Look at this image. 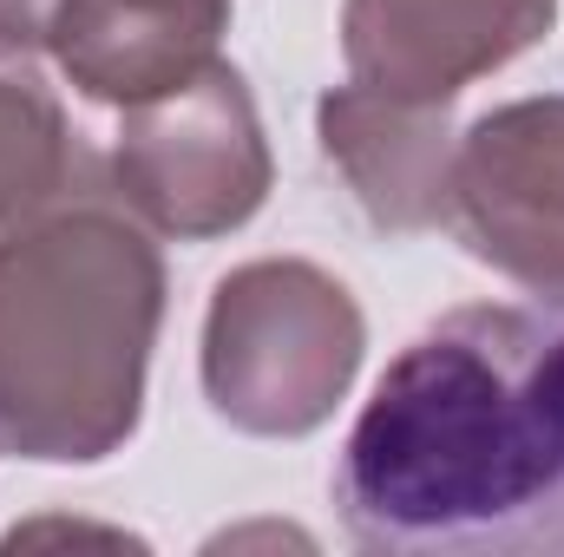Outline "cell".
Instances as JSON below:
<instances>
[{
    "instance_id": "4",
    "label": "cell",
    "mask_w": 564,
    "mask_h": 557,
    "mask_svg": "<svg viewBox=\"0 0 564 557\" xmlns=\"http://www.w3.org/2000/svg\"><path fill=\"white\" fill-rule=\"evenodd\" d=\"M270 144L257 99L230 59L204 66L191 86L126 106L112 144V184L144 230L177 243H210L243 230L270 197Z\"/></svg>"
},
{
    "instance_id": "3",
    "label": "cell",
    "mask_w": 564,
    "mask_h": 557,
    "mask_svg": "<svg viewBox=\"0 0 564 557\" xmlns=\"http://www.w3.org/2000/svg\"><path fill=\"white\" fill-rule=\"evenodd\" d=\"M368 354L355 295L302 256H263L217 282L204 315V401L250 439H308L348 401Z\"/></svg>"
},
{
    "instance_id": "10",
    "label": "cell",
    "mask_w": 564,
    "mask_h": 557,
    "mask_svg": "<svg viewBox=\"0 0 564 557\" xmlns=\"http://www.w3.org/2000/svg\"><path fill=\"white\" fill-rule=\"evenodd\" d=\"M59 0H0V46L7 53H40L53 46Z\"/></svg>"
},
{
    "instance_id": "8",
    "label": "cell",
    "mask_w": 564,
    "mask_h": 557,
    "mask_svg": "<svg viewBox=\"0 0 564 557\" xmlns=\"http://www.w3.org/2000/svg\"><path fill=\"white\" fill-rule=\"evenodd\" d=\"M230 0H59L53 59L99 106H144L217 66Z\"/></svg>"
},
{
    "instance_id": "7",
    "label": "cell",
    "mask_w": 564,
    "mask_h": 557,
    "mask_svg": "<svg viewBox=\"0 0 564 557\" xmlns=\"http://www.w3.org/2000/svg\"><path fill=\"white\" fill-rule=\"evenodd\" d=\"M315 132L328 164L341 171V184L355 190V204L368 210V223L381 230H433L453 210V151L459 132L446 119V106H414V99H388L375 86H335L315 106Z\"/></svg>"
},
{
    "instance_id": "2",
    "label": "cell",
    "mask_w": 564,
    "mask_h": 557,
    "mask_svg": "<svg viewBox=\"0 0 564 557\" xmlns=\"http://www.w3.org/2000/svg\"><path fill=\"white\" fill-rule=\"evenodd\" d=\"M164 263L144 223L59 204L0 237V452L99 466L144 419Z\"/></svg>"
},
{
    "instance_id": "9",
    "label": "cell",
    "mask_w": 564,
    "mask_h": 557,
    "mask_svg": "<svg viewBox=\"0 0 564 557\" xmlns=\"http://www.w3.org/2000/svg\"><path fill=\"white\" fill-rule=\"evenodd\" d=\"M86 184V151L26 53L0 46V223H26L59 210Z\"/></svg>"
},
{
    "instance_id": "1",
    "label": "cell",
    "mask_w": 564,
    "mask_h": 557,
    "mask_svg": "<svg viewBox=\"0 0 564 557\" xmlns=\"http://www.w3.org/2000/svg\"><path fill=\"white\" fill-rule=\"evenodd\" d=\"M335 505L368 551L564 557V321L453 308L361 407Z\"/></svg>"
},
{
    "instance_id": "6",
    "label": "cell",
    "mask_w": 564,
    "mask_h": 557,
    "mask_svg": "<svg viewBox=\"0 0 564 557\" xmlns=\"http://www.w3.org/2000/svg\"><path fill=\"white\" fill-rule=\"evenodd\" d=\"M552 20L558 0H348L341 59L355 86L414 106H453L473 79L532 53Z\"/></svg>"
},
{
    "instance_id": "5",
    "label": "cell",
    "mask_w": 564,
    "mask_h": 557,
    "mask_svg": "<svg viewBox=\"0 0 564 557\" xmlns=\"http://www.w3.org/2000/svg\"><path fill=\"white\" fill-rule=\"evenodd\" d=\"M459 243L506 282L564 308V99H512L453 151Z\"/></svg>"
}]
</instances>
